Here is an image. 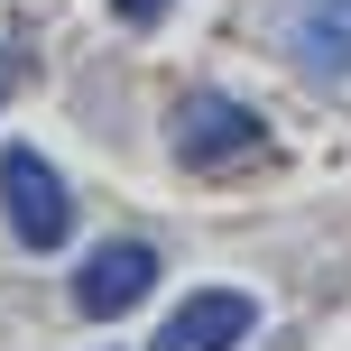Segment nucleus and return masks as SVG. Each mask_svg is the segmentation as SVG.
I'll list each match as a JSON object with an SVG mask.
<instances>
[{
  "label": "nucleus",
  "instance_id": "6",
  "mask_svg": "<svg viewBox=\"0 0 351 351\" xmlns=\"http://www.w3.org/2000/svg\"><path fill=\"white\" fill-rule=\"evenodd\" d=\"M111 10H121V19H139V28H148V19H167L176 0H111Z\"/></svg>",
  "mask_w": 351,
  "mask_h": 351
},
{
  "label": "nucleus",
  "instance_id": "5",
  "mask_svg": "<svg viewBox=\"0 0 351 351\" xmlns=\"http://www.w3.org/2000/svg\"><path fill=\"white\" fill-rule=\"evenodd\" d=\"M296 65L305 74H351V0H305L296 10Z\"/></svg>",
  "mask_w": 351,
  "mask_h": 351
},
{
  "label": "nucleus",
  "instance_id": "2",
  "mask_svg": "<svg viewBox=\"0 0 351 351\" xmlns=\"http://www.w3.org/2000/svg\"><path fill=\"white\" fill-rule=\"evenodd\" d=\"M0 213H10L19 250H56L74 231V194L37 148H0Z\"/></svg>",
  "mask_w": 351,
  "mask_h": 351
},
{
  "label": "nucleus",
  "instance_id": "3",
  "mask_svg": "<svg viewBox=\"0 0 351 351\" xmlns=\"http://www.w3.org/2000/svg\"><path fill=\"white\" fill-rule=\"evenodd\" d=\"M148 287H158V250L148 241H102L84 268H74V315L111 324V315H130Z\"/></svg>",
  "mask_w": 351,
  "mask_h": 351
},
{
  "label": "nucleus",
  "instance_id": "4",
  "mask_svg": "<svg viewBox=\"0 0 351 351\" xmlns=\"http://www.w3.org/2000/svg\"><path fill=\"white\" fill-rule=\"evenodd\" d=\"M250 333H259V296H241V287H204V296H185V305L158 324V351H241Z\"/></svg>",
  "mask_w": 351,
  "mask_h": 351
},
{
  "label": "nucleus",
  "instance_id": "1",
  "mask_svg": "<svg viewBox=\"0 0 351 351\" xmlns=\"http://www.w3.org/2000/svg\"><path fill=\"white\" fill-rule=\"evenodd\" d=\"M167 148L185 167H204V176H231V167H250L268 148V121L250 102H231V93H185L176 121H167Z\"/></svg>",
  "mask_w": 351,
  "mask_h": 351
}]
</instances>
